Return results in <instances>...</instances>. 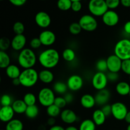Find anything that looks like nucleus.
Here are the masks:
<instances>
[{
    "mask_svg": "<svg viewBox=\"0 0 130 130\" xmlns=\"http://www.w3.org/2000/svg\"><path fill=\"white\" fill-rule=\"evenodd\" d=\"M38 60L39 64L43 68L52 69L55 68L59 63V52L54 48H48L39 53Z\"/></svg>",
    "mask_w": 130,
    "mask_h": 130,
    "instance_id": "obj_1",
    "label": "nucleus"
},
{
    "mask_svg": "<svg viewBox=\"0 0 130 130\" xmlns=\"http://www.w3.org/2000/svg\"><path fill=\"white\" fill-rule=\"evenodd\" d=\"M18 63L24 69L33 68L38 61L36 54L32 49L25 48L20 51L17 57Z\"/></svg>",
    "mask_w": 130,
    "mask_h": 130,
    "instance_id": "obj_2",
    "label": "nucleus"
},
{
    "mask_svg": "<svg viewBox=\"0 0 130 130\" xmlns=\"http://www.w3.org/2000/svg\"><path fill=\"white\" fill-rule=\"evenodd\" d=\"M20 85L25 88H32L35 86L39 80V72L34 68L22 71L19 77Z\"/></svg>",
    "mask_w": 130,
    "mask_h": 130,
    "instance_id": "obj_3",
    "label": "nucleus"
},
{
    "mask_svg": "<svg viewBox=\"0 0 130 130\" xmlns=\"http://www.w3.org/2000/svg\"><path fill=\"white\" fill-rule=\"evenodd\" d=\"M114 54L122 60L130 59V40L126 38L120 39L115 44Z\"/></svg>",
    "mask_w": 130,
    "mask_h": 130,
    "instance_id": "obj_4",
    "label": "nucleus"
},
{
    "mask_svg": "<svg viewBox=\"0 0 130 130\" xmlns=\"http://www.w3.org/2000/svg\"><path fill=\"white\" fill-rule=\"evenodd\" d=\"M55 98V93L50 88H43L39 90L38 94V101L44 107H48L53 105Z\"/></svg>",
    "mask_w": 130,
    "mask_h": 130,
    "instance_id": "obj_5",
    "label": "nucleus"
},
{
    "mask_svg": "<svg viewBox=\"0 0 130 130\" xmlns=\"http://www.w3.org/2000/svg\"><path fill=\"white\" fill-rule=\"evenodd\" d=\"M88 10L94 17H102L109 10L105 0H90Z\"/></svg>",
    "mask_w": 130,
    "mask_h": 130,
    "instance_id": "obj_6",
    "label": "nucleus"
},
{
    "mask_svg": "<svg viewBox=\"0 0 130 130\" xmlns=\"http://www.w3.org/2000/svg\"><path fill=\"white\" fill-rule=\"evenodd\" d=\"M79 24L82 29L86 32H93L98 27V22L94 16L90 14L83 15L79 20Z\"/></svg>",
    "mask_w": 130,
    "mask_h": 130,
    "instance_id": "obj_7",
    "label": "nucleus"
},
{
    "mask_svg": "<svg viewBox=\"0 0 130 130\" xmlns=\"http://www.w3.org/2000/svg\"><path fill=\"white\" fill-rule=\"evenodd\" d=\"M112 106V116L118 121L124 120L128 114V107L126 105L121 102L113 103Z\"/></svg>",
    "mask_w": 130,
    "mask_h": 130,
    "instance_id": "obj_8",
    "label": "nucleus"
},
{
    "mask_svg": "<svg viewBox=\"0 0 130 130\" xmlns=\"http://www.w3.org/2000/svg\"><path fill=\"white\" fill-rule=\"evenodd\" d=\"M108 82L107 76L104 72H96L94 74L91 79V85L97 91L106 89Z\"/></svg>",
    "mask_w": 130,
    "mask_h": 130,
    "instance_id": "obj_9",
    "label": "nucleus"
},
{
    "mask_svg": "<svg viewBox=\"0 0 130 130\" xmlns=\"http://www.w3.org/2000/svg\"><path fill=\"white\" fill-rule=\"evenodd\" d=\"M106 60L109 72L118 73L119 71H121L123 60L115 54L109 55Z\"/></svg>",
    "mask_w": 130,
    "mask_h": 130,
    "instance_id": "obj_10",
    "label": "nucleus"
},
{
    "mask_svg": "<svg viewBox=\"0 0 130 130\" xmlns=\"http://www.w3.org/2000/svg\"><path fill=\"white\" fill-rule=\"evenodd\" d=\"M83 79L78 74H73L70 76L67 81L69 90L72 91H77L83 86Z\"/></svg>",
    "mask_w": 130,
    "mask_h": 130,
    "instance_id": "obj_11",
    "label": "nucleus"
},
{
    "mask_svg": "<svg viewBox=\"0 0 130 130\" xmlns=\"http://www.w3.org/2000/svg\"><path fill=\"white\" fill-rule=\"evenodd\" d=\"M102 22L108 27H114L118 24L119 22V16L114 10H109L102 17Z\"/></svg>",
    "mask_w": 130,
    "mask_h": 130,
    "instance_id": "obj_12",
    "label": "nucleus"
},
{
    "mask_svg": "<svg viewBox=\"0 0 130 130\" xmlns=\"http://www.w3.org/2000/svg\"><path fill=\"white\" fill-rule=\"evenodd\" d=\"M35 22L38 27L42 29H46L52 23V19L48 13L41 11L35 15Z\"/></svg>",
    "mask_w": 130,
    "mask_h": 130,
    "instance_id": "obj_13",
    "label": "nucleus"
},
{
    "mask_svg": "<svg viewBox=\"0 0 130 130\" xmlns=\"http://www.w3.org/2000/svg\"><path fill=\"white\" fill-rule=\"evenodd\" d=\"M39 39L42 45L44 46H50L56 41V35L53 31L50 30H43L39 35Z\"/></svg>",
    "mask_w": 130,
    "mask_h": 130,
    "instance_id": "obj_14",
    "label": "nucleus"
},
{
    "mask_svg": "<svg viewBox=\"0 0 130 130\" xmlns=\"http://www.w3.org/2000/svg\"><path fill=\"white\" fill-rule=\"evenodd\" d=\"M27 38L24 34H16L11 40V47L16 52H20L25 48Z\"/></svg>",
    "mask_w": 130,
    "mask_h": 130,
    "instance_id": "obj_15",
    "label": "nucleus"
},
{
    "mask_svg": "<svg viewBox=\"0 0 130 130\" xmlns=\"http://www.w3.org/2000/svg\"><path fill=\"white\" fill-rule=\"evenodd\" d=\"M96 104L99 106H104L108 104L110 99V92L107 89L98 91L95 95Z\"/></svg>",
    "mask_w": 130,
    "mask_h": 130,
    "instance_id": "obj_16",
    "label": "nucleus"
},
{
    "mask_svg": "<svg viewBox=\"0 0 130 130\" xmlns=\"http://www.w3.org/2000/svg\"><path fill=\"white\" fill-rule=\"evenodd\" d=\"M60 116L62 122L67 124H73L77 120V116L76 113L74 110L69 109H66L62 110Z\"/></svg>",
    "mask_w": 130,
    "mask_h": 130,
    "instance_id": "obj_17",
    "label": "nucleus"
},
{
    "mask_svg": "<svg viewBox=\"0 0 130 130\" xmlns=\"http://www.w3.org/2000/svg\"><path fill=\"white\" fill-rule=\"evenodd\" d=\"M15 114L11 106L1 107L0 109V120L3 123H8L13 119Z\"/></svg>",
    "mask_w": 130,
    "mask_h": 130,
    "instance_id": "obj_18",
    "label": "nucleus"
},
{
    "mask_svg": "<svg viewBox=\"0 0 130 130\" xmlns=\"http://www.w3.org/2000/svg\"><path fill=\"white\" fill-rule=\"evenodd\" d=\"M80 104L83 108L86 109H91L96 105L95 96L91 94H85L80 99Z\"/></svg>",
    "mask_w": 130,
    "mask_h": 130,
    "instance_id": "obj_19",
    "label": "nucleus"
},
{
    "mask_svg": "<svg viewBox=\"0 0 130 130\" xmlns=\"http://www.w3.org/2000/svg\"><path fill=\"white\" fill-rule=\"evenodd\" d=\"M39 80L44 84H50L54 80V74L50 69H44L39 72Z\"/></svg>",
    "mask_w": 130,
    "mask_h": 130,
    "instance_id": "obj_20",
    "label": "nucleus"
},
{
    "mask_svg": "<svg viewBox=\"0 0 130 130\" xmlns=\"http://www.w3.org/2000/svg\"><path fill=\"white\" fill-rule=\"evenodd\" d=\"M5 72L8 78L11 79L19 78L20 76L22 71L20 69L17 65L10 64L6 69H5Z\"/></svg>",
    "mask_w": 130,
    "mask_h": 130,
    "instance_id": "obj_21",
    "label": "nucleus"
},
{
    "mask_svg": "<svg viewBox=\"0 0 130 130\" xmlns=\"http://www.w3.org/2000/svg\"><path fill=\"white\" fill-rule=\"evenodd\" d=\"M116 91L120 96H125L129 95L130 85L126 81H119L116 86Z\"/></svg>",
    "mask_w": 130,
    "mask_h": 130,
    "instance_id": "obj_22",
    "label": "nucleus"
},
{
    "mask_svg": "<svg viewBox=\"0 0 130 130\" xmlns=\"http://www.w3.org/2000/svg\"><path fill=\"white\" fill-rule=\"evenodd\" d=\"M106 116L104 114L101 109H96L93 112L92 120L98 126L103 125L106 121Z\"/></svg>",
    "mask_w": 130,
    "mask_h": 130,
    "instance_id": "obj_23",
    "label": "nucleus"
},
{
    "mask_svg": "<svg viewBox=\"0 0 130 130\" xmlns=\"http://www.w3.org/2000/svg\"><path fill=\"white\" fill-rule=\"evenodd\" d=\"M11 107L13 109L15 114H25L26 109L27 108V105H26L24 101L21 99H17L14 100L11 105Z\"/></svg>",
    "mask_w": 130,
    "mask_h": 130,
    "instance_id": "obj_24",
    "label": "nucleus"
},
{
    "mask_svg": "<svg viewBox=\"0 0 130 130\" xmlns=\"http://www.w3.org/2000/svg\"><path fill=\"white\" fill-rule=\"evenodd\" d=\"M24 124L21 120L19 119H13L6 123L5 130H23Z\"/></svg>",
    "mask_w": 130,
    "mask_h": 130,
    "instance_id": "obj_25",
    "label": "nucleus"
},
{
    "mask_svg": "<svg viewBox=\"0 0 130 130\" xmlns=\"http://www.w3.org/2000/svg\"><path fill=\"white\" fill-rule=\"evenodd\" d=\"M53 90L55 93L58 95H65L67 93L68 87L67 83H65L62 81H57L53 85Z\"/></svg>",
    "mask_w": 130,
    "mask_h": 130,
    "instance_id": "obj_26",
    "label": "nucleus"
},
{
    "mask_svg": "<svg viewBox=\"0 0 130 130\" xmlns=\"http://www.w3.org/2000/svg\"><path fill=\"white\" fill-rule=\"evenodd\" d=\"M11 64L10 57L6 52L0 51V67L6 69Z\"/></svg>",
    "mask_w": 130,
    "mask_h": 130,
    "instance_id": "obj_27",
    "label": "nucleus"
},
{
    "mask_svg": "<svg viewBox=\"0 0 130 130\" xmlns=\"http://www.w3.org/2000/svg\"><path fill=\"white\" fill-rule=\"evenodd\" d=\"M76 57V52L72 48H66L62 52V58L65 61L67 62H71L74 61Z\"/></svg>",
    "mask_w": 130,
    "mask_h": 130,
    "instance_id": "obj_28",
    "label": "nucleus"
},
{
    "mask_svg": "<svg viewBox=\"0 0 130 130\" xmlns=\"http://www.w3.org/2000/svg\"><path fill=\"white\" fill-rule=\"evenodd\" d=\"M39 113V107L36 105H31V106H27L26 111L25 112V116L29 119H34L37 118Z\"/></svg>",
    "mask_w": 130,
    "mask_h": 130,
    "instance_id": "obj_29",
    "label": "nucleus"
},
{
    "mask_svg": "<svg viewBox=\"0 0 130 130\" xmlns=\"http://www.w3.org/2000/svg\"><path fill=\"white\" fill-rule=\"evenodd\" d=\"M96 126L92 119H86L81 123L79 130H96Z\"/></svg>",
    "mask_w": 130,
    "mask_h": 130,
    "instance_id": "obj_30",
    "label": "nucleus"
},
{
    "mask_svg": "<svg viewBox=\"0 0 130 130\" xmlns=\"http://www.w3.org/2000/svg\"><path fill=\"white\" fill-rule=\"evenodd\" d=\"M61 112H62L61 109H60L55 104H53V105L46 107V114H48L49 118H57L58 116H60Z\"/></svg>",
    "mask_w": 130,
    "mask_h": 130,
    "instance_id": "obj_31",
    "label": "nucleus"
},
{
    "mask_svg": "<svg viewBox=\"0 0 130 130\" xmlns=\"http://www.w3.org/2000/svg\"><path fill=\"white\" fill-rule=\"evenodd\" d=\"M37 100H38V98L36 96V95L30 92L25 93L23 97V100L27 106L36 105Z\"/></svg>",
    "mask_w": 130,
    "mask_h": 130,
    "instance_id": "obj_32",
    "label": "nucleus"
},
{
    "mask_svg": "<svg viewBox=\"0 0 130 130\" xmlns=\"http://www.w3.org/2000/svg\"><path fill=\"white\" fill-rule=\"evenodd\" d=\"M72 3L71 0H58L57 7L62 11H68L71 9Z\"/></svg>",
    "mask_w": 130,
    "mask_h": 130,
    "instance_id": "obj_33",
    "label": "nucleus"
},
{
    "mask_svg": "<svg viewBox=\"0 0 130 130\" xmlns=\"http://www.w3.org/2000/svg\"><path fill=\"white\" fill-rule=\"evenodd\" d=\"M95 68H96L97 72H104L105 73L106 71H108L107 63V60L105 59H100L96 62L95 65Z\"/></svg>",
    "mask_w": 130,
    "mask_h": 130,
    "instance_id": "obj_34",
    "label": "nucleus"
},
{
    "mask_svg": "<svg viewBox=\"0 0 130 130\" xmlns=\"http://www.w3.org/2000/svg\"><path fill=\"white\" fill-rule=\"evenodd\" d=\"M82 30V28L80 26L79 22L72 23L69 27V31L72 35H78L81 33Z\"/></svg>",
    "mask_w": 130,
    "mask_h": 130,
    "instance_id": "obj_35",
    "label": "nucleus"
},
{
    "mask_svg": "<svg viewBox=\"0 0 130 130\" xmlns=\"http://www.w3.org/2000/svg\"><path fill=\"white\" fill-rule=\"evenodd\" d=\"M13 31L16 34H24L25 26L21 22H16L13 25Z\"/></svg>",
    "mask_w": 130,
    "mask_h": 130,
    "instance_id": "obj_36",
    "label": "nucleus"
},
{
    "mask_svg": "<svg viewBox=\"0 0 130 130\" xmlns=\"http://www.w3.org/2000/svg\"><path fill=\"white\" fill-rule=\"evenodd\" d=\"M14 100H13L12 97L8 94H3L1 97V107L4 106H11Z\"/></svg>",
    "mask_w": 130,
    "mask_h": 130,
    "instance_id": "obj_37",
    "label": "nucleus"
},
{
    "mask_svg": "<svg viewBox=\"0 0 130 130\" xmlns=\"http://www.w3.org/2000/svg\"><path fill=\"white\" fill-rule=\"evenodd\" d=\"M10 46H11V41L8 38H6V37L1 38L0 39V50L1 51L6 52Z\"/></svg>",
    "mask_w": 130,
    "mask_h": 130,
    "instance_id": "obj_38",
    "label": "nucleus"
},
{
    "mask_svg": "<svg viewBox=\"0 0 130 130\" xmlns=\"http://www.w3.org/2000/svg\"><path fill=\"white\" fill-rule=\"evenodd\" d=\"M55 104V105H57V107H58L60 109H63V108L66 107L67 103V102H66V100H65L63 96H56L54 104Z\"/></svg>",
    "mask_w": 130,
    "mask_h": 130,
    "instance_id": "obj_39",
    "label": "nucleus"
},
{
    "mask_svg": "<svg viewBox=\"0 0 130 130\" xmlns=\"http://www.w3.org/2000/svg\"><path fill=\"white\" fill-rule=\"evenodd\" d=\"M107 6L109 10H114L117 8L121 4V0H105Z\"/></svg>",
    "mask_w": 130,
    "mask_h": 130,
    "instance_id": "obj_40",
    "label": "nucleus"
},
{
    "mask_svg": "<svg viewBox=\"0 0 130 130\" xmlns=\"http://www.w3.org/2000/svg\"><path fill=\"white\" fill-rule=\"evenodd\" d=\"M121 71L126 74L130 76V59L123 60Z\"/></svg>",
    "mask_w": 130,
    "mask_h": 130,
    "instance_id": "obj_41",
    "label": "nucleus"
},
{
    "mask_svg": "<svg viewBox=\"0 0 130 130\" xmlns=\"http://www.w3.org/2000/svg\"><path fill=\"white\" fill-rule=\"evenodd\" d=\"M29 44H30V48L32 50L38 49V48H39L42 46V44L41 43L40 39H39V38H32L30 40Z\"/></svg>",
    "mask_w": 130,
    "mask_h": 130,
    "instance_id": "obj_42",
    "label": "nucleus"
},
{
    "mask_svg": "<svg viewBox=\"0 0 130 130\" xmlns=\"http://www.w3.org/2000/svg\"><path fill=\"white\" fill-rule=\"evenodd\" d=\"M107 76L108 81L113 83L116 82L117 81L119 80V74L116 73V72H108V73L107 74Z\"/></svg>",
    "mask_w": 130,
    "mask_h": 130,
    "instance_id": "obj_43",
    "label": "nucleus"
},
{
    "mask_svg": "<svg viewBox=\"0 0 130 130\" xmlns=\"http://www.w3.org/2000/svg\"><path fill=\"white\" fill-rule=\"evenodd\" d=\"M82 9V3L81 1H74L72 3L71 10L74 12H79Z\"/></svg>",
    "mask_w": 130,
    "mask_h": 130,
    "instance_id": "obj_44",
    "label": "nucleus"
},
{
    "mask_svg": "<svg viewBox=\"0 0 130 130\" xmlns=\"http://www.w3.org/2000/svg\"><path fill=\"white\" fill-rule=\"evenodd\" d=\"M101 110H102L103 112L104 113L106 117H109V116L112 115V106L110 104H107L106 105H104V106L102 107Z\"/></svg>",
    "mask_w": 130,
    "mask_h": 130,
    "instance_id": "obj_45",
    "label": "nucleus"
},
{
    "mask_svg": "<svg viewBox=\"0 0 130 130\" xmlns=\"http://www.w3.org/2000/svg\"><path fill=\"white\" fill-rule=\"evenodd\" d=\"M11 4L15 6H22L26 3L27 0H8Z\"/></svg>",
    "mask_w": 130,
    "mask_h": 130,
    "instance_id": "obj_46",
    "label": "nucleus"
},
{
    "mask_svg": "<svg viewBox=\"0 0 130 130\" xmlns=\"http://www.w3.org/2000/svg\"><path fill=\"white\" fill-rule=\"evenodd\" d=\"M63 97H64L65 100H66L67 104H71L74 100L73 95L72 93H66L64 95V96H63Z\"/></svg>",
    "mask_w": 130,
    "mask_h": 130,
    "instance_id": "obj_47",
    "label": "nucleus"
},
{
    "mask_svg": "<svg viewBox=\"0 0 130 130\" xmlns=\"http://www.w3.org/2000/svg\"><path fill=\"white\" fill-rule=\"evenodd\" d=\"M123 29H124V31L125 32L126 34H130V20L129 21L126 22L124 24Z\"/></svg>",
    "mask_w": 130,
    "mask_h": 130,
    "instance_id": "obj_48",
    "label": "nucleus"
},
{
    "mask_svg": "<svg viewBox=\"0 0 130 130\" xmlns=\"http://www.w3.org/2000/svg\"><path fill=\"white\" fill-rule=\"evenodd\" d=\"M55 123H56L55 118H48V121H47V124H48V125H49L51 127L56 125Z\"/></svg>",
    "mask_w": 130,
    "mask_h": 130,
    "instance_id": "obj_49",
    "label": "nucleus"
},
{
    "mask_svg": "<svg viewBox=\"0 0 130 130\" xmlns=\"http://www.w3.org/2000/svg\"><path fill=\"white\" fill-rule=\"evenodd\" d=\"M121 4L124 7L129 8L130 0H121Z\"/></svg>",
    "mask_w": 130,
    "mask_h": 130,
    "instance_id": "obj_50",
    "label": "nucleus"
},
{
    "mask_svg": "<svg viewBox=\"0 0 130 130\" xmlns=\"http://www.w3.org/2000/svg\"><path fill=\"white\" fill-rule=\"evenodd\" d=\"M49 130H65V128L60 125H55L50 128Z\"/></svg>",
    "mask_w": 130,
    "mask_h": 130,
    "instance_id": "obj_51",
    "label": "nucleus"
},
{
    "mask_svg": "<svg viewBox=\"0 0 130 130\" xmlns=\"http://www.w3.org/2000/svg\"><path fill=\"white\" fill-rule=\"evenodd\" d=\"M12 84L13 86H20V80H19V79L17 78V79H13L12 80Z\"/></svg>",
    "mask_w": 130,
    "mask_h": 130,
    "instance_id": "obj_52",
    "label": "nucleus"
},
{
    "mask_svg": "<svg viewBox=\"0 0 130 130\" xmlns=\"http://www.w3.org/2000/svg\"><path fill=\"white\" fill-rule=\"evenodd\" d=\"M124 121H125L127 123H128V124H130V110L128 111V114H127L126 116V118L125 119H124Z\"/></svg>",
    "mask_w": 130,
    "mask_h": 130,
    "instance_id": "obj_53",
    "label": "nucleus"
},
{
    "mask_svg": "<svg viewBox=\"0 0 130 130\" xmlns=\"http://www.w3.org/2000/svg\"><path fill=\"white\" fill-rule=\"evenodd\" d=\"M65 130H79V128H76L74 126H69L67 128H65Z\"/></svg>",
    "mask_w": 130,
    "mask_h": 130,
    "instance_id": "obj_54",
    "label": "nucleus"
},
{
    "mask_svg": "<svg viewBox=\"0 0 130 130\" xmlns=\"http://www.w3.org/2000/svg\"><path fill=\"white\" fill-rule=\"evenodd\" d=\"M126 130H130V124H128V126H127Z\"/></svg>",
    "mask_w": 130,
    "mask_h": 130,
    "instance_id": "obj_55",
    "label": "nucleus"
},
{
    "mask_svg": "<svg viewBox=\"0 0 130 130\" xmlns=\"http://www.w3.org/2000/svg\"><path fill=\"white\" fill-rule=\"evenodd\" d=\"M72 2H74V1H81V0H71Z\"/></svg>",
    "mask_w": 130,
    "mask_h": 130,
    "instance_id": "obj_56",
    "label": "nucleus"
},
{
    "mask_svg": "<svg viewBox=\"0 0 130 130\" xmlns=\"http://www.w3.org/2000/svg\"><path fill=\"white\" fill-rule=\"evenodd\" d=\"M129 81H130V76H129Z\"/></svg>",
    "mask_w": 130,
    "mask_h": 130,
    "instance_id": "obj_57",
    "label": "nucleus"
},
{
    "mask_svg": "<svg viewBox=\"0 0 130 130\" xmlns=\"http://www.w3.org/2000/svg\"><path fill=\"white\" fill-rule=\"evenodd\" d=\"M41 1H46V0H41Z\"/></svg>",
    "mask_w": 130,
    "mask_h": 130,
    "instance_id": "obj_58",
    "label": "nucleus"
},
{
    "mask_svg": "<svg viewBox=\"0 0 130 130\" xmlns=\"http://www.w3.org/2000/svg\"><path fill=\"white\" fill-rule=\"evenodd\" d=\"M129 97H130V93H129Z\"/></svg>",
    "mask_w": 130,
    "mask_h": 130,
    "instance_id": "obj_59",
    "label": "nucleus"
},
{
    "mask_svg": "<svg viewBox=\"0 0 130 130\" xmlns=\"http://www.w3.org/2000/svg\"><path fill=\"white\" fill-rule=\"evenodd\" d=\"M1 130H5V129H1Z\"/></svg>",
    "mask_w": 130,
    "mask_h": 130,
    "instance_id": "obj_60",
    "label": "nucleus"
},
{
    "mask_svg": "<svg viewBox=\"0 0 130 130\" xmlns=\"http://www.w3.org/2000/svg\"><path fill=\"white\" fill-rule=\"evenodd\" d=\"M1 1H3V0H1Z\"/></svg>",
    "mask_w": 130,
    "mask_h": 130,
    "instance_id": "obj_61",
    "label": "nucleus"
}]
</instances>
